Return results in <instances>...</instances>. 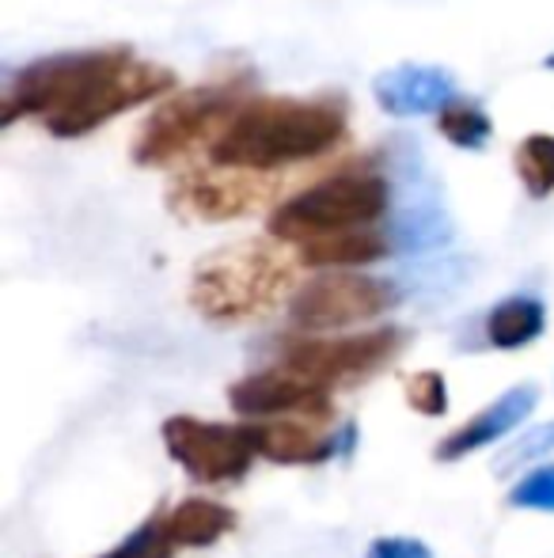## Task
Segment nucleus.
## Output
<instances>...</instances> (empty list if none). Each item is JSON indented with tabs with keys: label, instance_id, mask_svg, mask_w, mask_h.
Returning <instances> with one entry per match:
<instances>
[{
	"label": "nucleus",
	"instance_id": "nucleus-1",
	"mask_svg": "<svg viewBox=\"0 0 554 558\" xmlns=\"http://www.w3.org/2000/svg\"><path fill=\"white\" fill-rule=\"evenodd\" d=\"M342 133H346V118L334 104L259 96L239 107L236 118L221 130V137L209 145V156L221 168L278 171L331 153Z\"/></svg>",
	"mask_w": 554,
	"mask_h": 558
},
{
	"label": "nucleus",
	"instance_id": "nucleus-2",
	"mask_svg": "<svg viewBox=\"0 0 554 558\" xmlns=\"http://www.w3.org/2000/svg\"><path fill=\"white\" fill-rule=\"evenodd\" d=\"M296 263L267 240L232 243L217 255L201 258L190 281V304L217 324H239L274 308L293 289Z\"/></svg>",
	"mask_w": 554,
	"mask_h": 558
},
{
	"label": "nucleus",
	"instance_id": "nucleus-3",
	"mask_svg": "<svg viewBox=\"0 0 554 558\" xmlns=\"http://www.w3.org/2000/svg\"><path fill=\"white\" fill-rule=\"evenodd\" d=\"M387 198H392V191L377 171H334L296 198H288L285 206H278L270 217V235L278 243L300 247L316 235L372 228V221L387 214Z\"/></svg>",
	"mask_w": 554,
	"mask_h": 558
},
{
	"label": "nucleus",
	"instance_id": "nucleus-4",
	"mask_svg": "<svg viewBox=\"0 0 554 558\" xmlns=\"http://www.w3.org/2000/svg\"><path fill=\"white\" fill-rule=\"evenodd\" d=\"M244 104L247 99H239V84H198L178 92L160 111L145 118L134 141V160L140 168H163L183 156L194 141L213 145Z\"/></svg>",
	"mask_w": 554,
	"mask_h": 558
},
{
	"label": "nucleus",
	"instance_id": "nucleus-5",
	"mask_svg": "<svg viewBox=\"0 0 554 558\" xmlns=\"http://www.w3.org/2000/svg\"><path fill=\"white\" fill-rule=\"evenodd\" d=\"M163 445L171 460L198 483H236L259 456L255 426H224V422L190 418V414L163 422Z\"/></svg>",
	"mask_w": 554,
	"mask_h": 558
},
{
	"label": "nucleus",
	"instance_id": "nucleus-6",
	"mask_svg": "<svg viewBox=\"0 0 554 558\" xmlns=\"http://www.w3.org/2000/svg\"><path fill=\"white\" fill-rule=\"evenodd\" d=\"M281 179L270 171H244V168H186L171 179L168 202L186 217L198 221H236V217L255 214L259 206L274 202Z\"/></svg>",
	"mask_w": 554,
	"mask_h": 558
},
{
	"label": "nucleus",
	"instance_id": "nucleus-7",
	"mask_svg": "<svg viewBox=\"0 0 554 558\" xmlns=\"http://www.w3.org/2000/svg\"><path fill=\"white\" fill-rule=\"evenodd\" d=\"M171 88H175V73H171V69L152 65V61L126 58L119 69H111L88 96L76 99L69 111L46 118V130H50L53 137H81V133L111 122L114 114L148 104V99L163 96V92H171Z\"/></svg>",
	"mask_w": 554,
	"mask_h": 558
},
{
	"label": "nucleus",
	"instance_id": "nucleus-8",
	"mask_svg": "<svg viewBox=\"0 0 554 558\" xmlns=\"http://www.w3.org/2000/svg\"><path fill=\"white\" fill-rule=\"evenodd\" d=\"M395 304V289L380 278L365 274H323L296 289L293 296V324L300 331H342L361 319H372Z\"/></svg>",
	"mask_w": 554,
	"mask_h": 558
},
{
	"label": "nucleus",
	"instance_id": "nucleus-9",
	"mask_svg": "<svg viewBox=\"0 0 554 558\" xmlns=\"http://www.w3.org/2000/svg\"><path fill=\"white\" fill-rule=\"evenodd\" d=\"M403 335L384 327V331H369V335H346V338H308V342H293L285 350V368L308 376V380L323 384H349L361 380V376L377 373L380 365H387L392 353H399Z\"/></svg>",
	"mask_w": 554,
	"mask_h": 558
},
{
	"label": "nucleus",
	"instance_id": "nucleus-10",
	"mask_svg": "<svg viewBox=\"0 0 554 558\" xmlns=\"http://www.w3.org/2000/svg\"><path fill=\"white\" fill-rule=\"evenodd\" d=\"M229 399L247 418H293L323 426L331 422V396L323 384L293 373V368H267V373L244 376L229 388Z\"/></svg>",
	"mask_w": 554,
	"mask_h": 558
},
{
	"label": "nucleus",
	"instance_id": "nucleus-11",
	"mask_svg": "<svg viewBox=\"0 0 554 558\" xmlns=\"http://www.w3.org/2000/svg\"><path fill=\"white\" fill-rule=\"evenodd\" d=\"M535 399H540V391H535L532 384H520V388L505 391L497 403H490L487 411H479L452 437H444V441L436 445V460H464V456L479 452V448L502 441L505 434H513V429L535 411Z\"/></svg>",
	"mask_w": 554,
	"mask_h": 558
},
{
	"label": "nucleus",
	"instance_id": "nucleus-12",
	"mask_svg": "<svg viewBox=\"0 0 554 558\" xmlns=\"http://www.w3.org/2000/svg\"><path fill=\"white\" fill-rule=\"evenodd\" d=\"M377 99L392 114H426L456 104V81L433 65H399L377 76Z\"/></svg>",
	"mask_w": 554,
	"mask_h": 558
},
{
	"label": "nucleus",
	"instance_id": "nucleus-13",
	"mask_svg": "<svg viewBox=\"0 0 554 558\" xmlns=\"http://www.w3.org/2000/svg\"><path fill=\"white\" fill-rule=\"evenodd\" d=\"M387 255V240L377 228H354V232H331L296 247V263L316 270H346V266H369Z\"/></svg>",
	"mask_w": 554,
	"mask_h": 558
},
{
	"label": "nucleus",
	"instance_id": "nucleus-14",
	"mask_svg": "<svg viewBox=\"0 0 554 558\" xmlns=\"http://www.w3.org/2000/svg\"><path fill=\"white\" fill-rule=\"evenodd\" d=\"M255 445L259 456L274 463H319L334 452V441L311 422H267V426H255Z\"/></svg>",
	"mask_w": 554,
	"mask_h": 558
},
{
	"label": "nucleus",
	"instance_id": "nucleus-15",
	"mask_svg": "<svg viewBox=\"0 0 554 558\" xmlns=\"http://www.w3.org/2000/svg\"><path fill=\"white\" fill-rule=\"evenodd\" d=\"M163 521H168V536L175 539V547H209L236 529V509L209 498H186Z\"/></svg>",
	"mask_w": 554,
	"mask_h": 558
},
{
	"label": "nucleus",
	"instance_id": "nucleus-16",
	"mask_svg": "<svg viewBox=\"0 0 554 558\" xmlns=\"http://www.w3.org/2000/svg\"><path fill=\"white\" fill-rule=\"evenodd\" d=\"M547 327V308L535 296H509L487 316V338L497 350H520Z\"/></svg>",
	"mask_w": 554,
	"mask_h": 558
},
{
	"label": "nucleus",
	"instance_id": "nucleus-17",
	"mask_svg": "<svg viewBox=\"0 0 554 558\" xmlns=\"http://www.w3.org/2000/svg\"><path fill=\"white\" fill-rule=\"evenodd\" d=\"M517 175L532 198L554 191V137L551 133H532L517 145Z\"/></svg>",
	"mask_w": 554,
	"mask_h": 558
},
{
	"label": "nucleus",
	"instance_id": "nucleus-18",
	"mask_svg": "<svg viewBox=\"0 0 554 558\" xmlns=\"http://www.w3.org/2000/svg\"><path fill=\"white\" fill-rule=\"evenodd\" d=\"M436 125H441V133L452 141V145L459 148H479L482 141L494 133V125H490V114L482 111V107L475 104H448L441 111V118H436Z\"/></svg>",
	"mask_w": 554,
	"mask_h": 558
},
{
	"label": "nucleus",
	"instance_id": "nucleus-19",
	"mask_svg": "<svg viewBox=\"0 0 554 558\" xmlns=\"http://www.w3.org/2000/svg\"><path fill=\"white\" fill-rule=\"evenodd\" d=\"M103 558H175V539L168 536V521L152 517Z\"/></svg>",
	"mask_w": 554,
	"mask_h": 558
},
{
	"label": "nucleus",
	"instance_id": "nucleus-20",
	"mask_svg": "<svg viewBox=\"0 0 554 558\" xmlns=\"http://www.w3.org/2000/svg\"><path fill=\"white\" fill-rule=\"evenodd\" d=\"M407 403L415 407L426 418H441L448 411V388H444V376L426 368V373L410 376L407 380Z\"/></svg>",
	"mask_w": 554,
	"mask_h": 558
},
{
	"label": "nucleus",
	"instance_id": "nucleus-21",
	"mask_svg": "<svg viewBox=\"0 0 554 558\" xmlns=\"http://www.w3.org/2000/svg\"><path fill=\"white\" fill-rule=\"evenodd\" d=\"M509 506L554 513V463H543V468H535L528 478H520L509 494Z\"/></svg>",
	"mask_w": 554,
	"mask_h": 558
},
{
	"label": "nucleus",
	"instance_id": "nucleus-22",
	"mask_svg": "<svg viewBox=\"0 0 554 558\" xmlns=\"http://www.w3.org/2000/svg\"><path fill=\"white\" fill-rule=\"evenodd\" d=\"M551 448H554V422H547V426H540V429H532V434H520V441L502 456V471L525 468V463L543 460Z\"/></svg>",
	"mask_w": 554,
	"mask_h": 558
},
{
	"label": "nucleus",
	"instance_id": "nucleus-23",
	"mask_svg": "<svg viewBox=\"0 0 554 558\" xmlns=\"http://www.w3.org/2000/svg\"><path fill=\"white\" fill-rule=\"evenodd\" d=\"M365 558H433L421 539H410V536H380L369 544V555Z\"/></svg>",
	"mask_w": 554,
	"mask_h": 558
},
{
	"label": "nucleus",
	"instance_id": "nucleus-24",
	"mask_svg": "<svg viewBox=\"0 0 554 558\" xmlns=\"http://www.w3.org/2000/svg\"><path fill=\"white\" fill-rule=\"evenodd\" d=\"M547 65H551V69H554V58H551V61H547Z\"/></svg>",
	"mask_w": 554,
	"mask_h": 558
}]
</instances>
